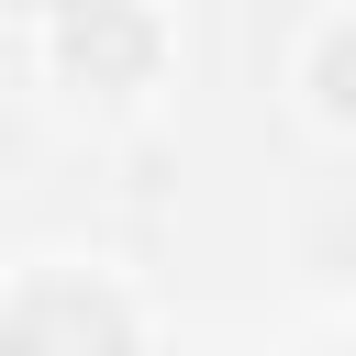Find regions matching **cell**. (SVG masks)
I'll list each match as a JSON object with an SVG mask.
<instances>
[{
    "label": "cell",
    "mask_w": 356,
    "mask_h": 356,
    "mask_svg": "<svg viewBox=\"0 0 356 356\" xmlns=\"http://www.w3.org/2000/svg\"><path fill=\"white\" fill-rule=\"evenodd\" d=\"M312 100H323V122H356V22L312 33Z\"/></svg>",
    "instance_id": "3"
},
{
    "label": "cell",
    "mask_w": 356,
    "mask_h": 356,
    "mask_svg": "<svg viewBox=\"0 0 356 356\" xmlns=\"http://www.w3.org/2000/svg\"><path fill=\"white\" fill-rule=\"evenodd\" d=\"M0 356H134V312L100 278H22L0 312Z\"/></svg>",
    "instance_id": "1"
},
{
    "label": "cell",
    "mask_w": 356,
    "mask_h": 356,
    "mask_svg": "<svg viewBox=\"0 0 356 356\" xmlns=\"http://www.w3.org/2000/svg\"><path fill=\"white\" fill-rule=\"evenodd\" d=\"M156 56H167V33H156V11H145V0H67V11H56V78H67V89H89V100L145 89V78H156Z\"/></svg>",
    "instance_id": "2"
}]
</instances>
